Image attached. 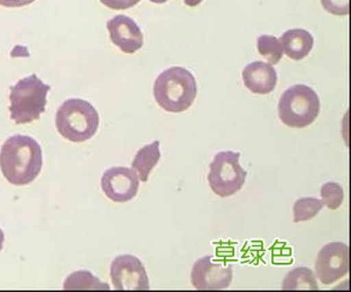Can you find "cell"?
Here are the masks:
<instances>
[{"mask_svg": "<svg viewBox=\"0 0 351 292\" xmlns=\"http://www.w3.org/2000/svg\"><path fill=\"white\" fill-rule=\"evenodd\" d=\"M36 0H0V5L4 8H23L34 3Z\"/></svg>", "mask_w": 351, "mask_h": 292, "instance_id": "cell-22", "label": "cell"}, {"mask_svg": "<svg viewBox=\"0 0 351 292\" xmlns=\"http://www.w3.org/2000/svg\"><path fill=\"white\" fill-rule=\"evenodd\" d=\"M160 142L154 140L152 144H147L137 152L132 161L133 171L143 183L149 180V175L160 160Z\"/></svg>", "mask_w": 351, "mask_h": 292, "instance_id": "cell-14", "label": "cell"}, {"mask_svg": "<svg viewBox=\"0 0 351 292\" xmlns=\"http://www.w3.org/2000/svg\"><path fill=\"white\" fill-rule=\"evenodd\" d=\"M320 98L315 90L295 85L285 90L278 104L279 118L289 128H302L312 124L320 113Z\"/></svg>", "mask_w": 351, "mask_h": 292, "instance_id": "cell-5", "label": "cell"}, {"mask_svg": "<svg viewBox=\"0 0 351 292\" xmlns=\"http://www.w3.org/2000/svg\"><path fill=\"white\" fill-rule=\"evenodd\" d=\"M43 148L38 140L25 135H14L0 150V170L5 179L16 186L33 183L43 168Z\"/></svg>", "mask_w": 351, "mask_h": 292, "instance_id": "cell-1", "label": "cell"}, {"mask_svg": "<svg viewBox=\"0 0 351 292\" xmlns=\"http://www.w3.org/2000/svg\"><path fill=\"white\" fill-rule=\"evenodd\" d=\"M55 124L63 138L73 143H83L97 133L99 115L86 100L69 98L58 110Z\"/></svg>", "mask_w": 351, "mask_h": 292, "instance_id": "cell-3", "label": "cell"}, {"mask_svg": "<svg viewBox=\"0 0 351 292\" xmlns=\"http://www.w3.org/2000/svg\"><path fill=\"white\" fill-rule=\"evenodd\" d=\"M350 269V250L343 242H330L317 255L316 276L324 285L334 284L343 278Z\"/></svg>", "mask_w": 351, "mask_h": 292, "instance_id": "cell-7", "label": "cell"}, {"mask_svg": "<svg viewBox=\"0 0 351 292\" xmlns=\"http://www.w3.org/2000/svg\"><path fill=\"white\" fill-rule=\"evenodd\" d=\"M101 186L106 198L113 203H128L139 191V178L131 168L116 166L103 173Z\"/></svg>", "mask_w": 351, "mask_h": 292, "instance_id": "cell-10", "label": "cell"}, {"mask_svg": "<svg viewBox=\"0 0 351 292\" xmlns=\"http://www.w3.org/2000/svg\"><path fill=\"white\" fill-rule=\"evenodd\" d=\"M232 265L214 262V256L201 257L191 268V283L196 290H223L232 282Z\"/></svg>", "mask_w": 351, "mask_h": 292, "instance_id": "cell-9", "label": "cell"}, {"mask_svg": "<svg viewBox=\"0 0 351 292\" xmlns=\"http://www.w3.org/2000/svg\"><path fill=\"white\" fill-rule=\"evenodd\" d=\"M4 241H5V234L4 232H3V229L0 228V251L3 250V248H4Z\"/></svg>", "mask_w": 351, "mask_h": 292, "instance_id": "cell-23", "label": "cell"}, {"mask_svg": "<svg viewBox=\"0 0 351 292\" xmlns=\"http://www.w3.org/2000/svg\"><path fill=\"white\" fill-rule=\"evenodd\" d=\"M113 45L126 54H133L144 45V35L134 20L128 16H116L106 23Z\"/></svg>", "mask_w": 351, "mask_h": 292, "instance_id": "cell-11", "label": "cell"}, {"mask_svg": "<svg viewBox=\"0 0 351 292\" xmlns=\"http://www.w3.org/2000/svg\"><path fill=\"white\" fill-rule=\"evenodd\" d=\"M282 52L294 61H300L308 56L314 46V38L304 28H293L286 31L280 38Z\"/></svg>", "mask_w": 351, "mask_h": 292, "instance_id": "cell-13", "label": "cell"}, {"mask_svg": "<svg viewBox=\"0 0 351 292\" xmlns=\"http://www.w3.org/2000/svg\"><path fill=\"white\" fill-rule=\"evenodd\" d=\"M201 1H202V0H184V3L189 5V6H195V5H199Z\"/></svg>", "mask_w": 351, "mask_h": 292, "instance_id": "cell-24", "label": "cell"}, {"mask_svg": "<svg viewBox=\"0 0 351 292\" xmlns=\"http://www.w3.org/2000/svg\"><path fill=\"white\" fill-rule=\"evenodd\" d=\"M321 4L326 11L334 16H348L350 12L349 0H321Z\"/></svg>", "mask_w": 351, "mask_h": 292, "instance_id": "cell-20", "label": "cell"}, {"mask_svg": "<svg viewBox=\"0 0 351 292\" xmlns=\"http://www.w3.org/2000/svg\"><path fill=\"white\" fill-rule=\"evenodd\" d=\"M321 199L324 206L332 210H337L343 203V187L334 181L324 183L321 187Z\"/></svg>", "mask_w": 351, "mask_h": 292, "instance_id": "cell-19", "label": "cell"}, {"mask_svg": "<svg viewBox=\"0 0 351 292\" xmlns=\"http://www.w3.org/2000/svg\"><path fill=\"white\" fill-rule=\"evenodd\" d=\"M149 1L154 3V4H164V3H166L168 0H149Z\"/></svg>", "mask_w": 351, "mask_h": 292, "instance_id": "cell-25", "label": "cell"}, {"mask_svg": "<svg viewBox=\"0 0 351 292\" xmlns=\"http://www.w3.org/2000/svg\"><path fill=\"white\" fill-rule=\"evenodd\" d=\"M324 208V203L316 198H301L293 207L294 222L309 221L315 218Z\"/></svg>", "mask_w": 351, "mask_h": 292, "instance_id": "cell-18", "label": "cell"}, {"mask_svg": "<svg viewBox=\"0 0 351 292\" xmlns=\"http://www.w3.org/2000/svg\"><path fill=\"white\" fill-rule=\"evenodd\" d=\"M10 93V113L16 124H27L39 120L46 110L51 86L43 83L38 75L21 78Z\"/></svg>", "mask_w": 351, "mask_h": 292, "instance_id": "cell-4", "label": "cell"}, {"mask_svg": "<svg viewBox=\"0 0 351 292\" xmlns=\"http://www.w3.org/2000/svg\"><path fill=\"white\" fill-rule=\"evenodd\" d=\"M153 95L165 111L184 113L195 101L197 83L194 75L184 67H171L156 78Z\"/></svg>", "mask_w": 351, "mask_h": 292, "instance_id": "cell-2", "label": "cell"}, {"mask_svg": "<svg viewBox=\"0 0 351 292\" xmlns=\"http://www.w3.org/2000/svg\"><path fill=\"white\" fill-rule=\"evenodd\" d=\"M99 1L111 10H129L136 6L141 0H99Z\"/></svg>", "mask_w": 351, "mask_h": 292, "instance_id": "cell-21", "label": "cell"}, {"mask_svg": "<svg viewBox=\"0 0 351 292\" xmlns=\"http://www.w3.org/2000/svg\"><path fill=\"white\" fill-rule=\"evenodd\" d=\"M110 277L119 291H146L149 280L143 262L133 255H121L111 263Z\"/></svg>", "mask_w": 351, "mask_h": 292, "instance_id": "cell-8", "label": "cell"}, {"mask_svg": "<svg viewBox=\"0 0 351 292\" xmlns=\"http://www.w3.org/2000/svg\"><path fill=\"white\" fill-rule=\"evenodd\" d=\"M241 153L219 152L209 166L208 183L211 191L221 198H229L242 190L246 180L245 170L239 164Z\"/></svg>", "mask_w": 351, "mask_h": 292, "instance_id": "cell-6", "label": "cell"}, {"mask_svg": "<svg viewBox=\"0 0 351 292\" xmlns=\"http://www.w3.org/2000/svg\"><path fill=\"white\" fill-rule=\"evenodd\" d=\"M64 290H109L110 285L101 283L97 277L90 271L80 270L66 277L63 284Z\"/></svg>", "mask_w": 351, "mask_h": 292, "instance_id": "cell-16", "label": "cell"}, {"mask_svg": "<svg viewBox=\"0 0 351 292\" xmlns=\"http://www.w3.org/2000/svg\"><path fill=\"white\" fill-rule=\"evenodd\" d=\"M282 290H319L317 280L312 270L304 267L293 269L284 278Z\"/></svg>", "mask_w": 351, "mask_h": 292, "instance_id": "cell-15", "label": "cell"}, {"mask_svg": "<svg viewBox=\"0 0 351 292\" xmlns=\"http://www.w3.org/2000/svg\"><path fill=\"white\" fill-rule=\"evenodd\" d=\"M244 86L251 93L266 95L277 86L278 75L274 67L263 61L249 63L242 71Z\"/></svg>", "mask_w": 351, "mask_h": 292, "instance_id": "cell-12", "label": "cell"}, {"mask_svg": "<svg viewBox=\"0 0 351 292\" xmlns=\"http://www.w3.org/2000/svg\"><path fill=\"white\" fill-rule=\"evenodd\" d=\"M257 48L259 54H262L269 65H277L282 58L280 40L274 35H261L257 40Z\"/></svg>", "mask_w": 351, "mask_h": 292, "instance_id": "cell-17", "label": "cell"}]
</instances>
